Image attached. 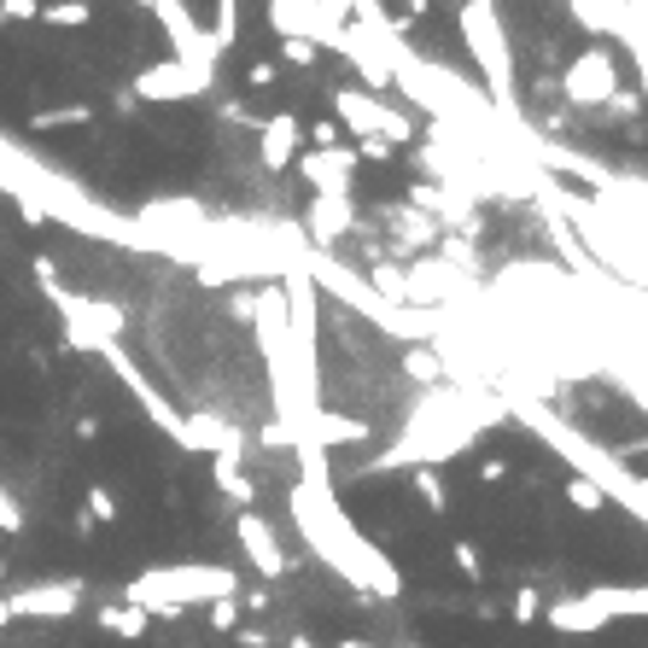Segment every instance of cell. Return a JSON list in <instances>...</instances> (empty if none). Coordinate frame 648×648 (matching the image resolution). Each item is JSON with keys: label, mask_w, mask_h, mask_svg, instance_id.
<instances>
[{"label": "cell", "mask_w": 648, "mask_h": 648, "mask_svg": "<svg viewBox=\"0 0 648 648\" xmlns=\"http://www.w3.org/2000/svg\"><path fill=\"white\" fill-rule=\"evenodd\" d=\"M222 596H240V573L222 561H176V566H147V573H135L124 584V602L140 607V614H152V607H176V614H188V607H211Z\"/></svg>", "instance_id": "cell-1"}, {"label": "cell", "mask_w": 648, "mask_h": 648, "mask_svg": "<svg viewBox=\"0 0 648 648\" xmlns=\"http://www.w3.org/2000/svg\"><path fill=\"white\" fill-rule=\"evenodd\" d=\"M619 614H648L642 584H602V591H578V596H561V602L543 607L550 631H561V637H596Z\"/></svg>", "instance_id": "cell-2"}, {"label": "cell", "mask_w": 648, "mask_h": 648, "mask_svg": "<svg viewBox=\"0 0 648 648\" xmlns=\"http://www.w3.org/2000/svg\"><path fill=\"white\" fill-rule=\"evenodd\" d=\"M461 35H468V47L479 59V71L491 76V94L502 111H514V53H509V35L497 24V7H461Z\"/></svg>", "instance_id": "cell-3"}, {"label": "cell", "mask_w": 648, "mask_h": 648, "mask_svg": "<svg viewBox=\"0 0 648 648\" xmlns=\"http://www.w3.org/2000/svg\"><path fill=\"white\" fill-rule=\"evenodd\" d=\"M59 304V316H65V346L71 351H99V346H111V339H124L129 328V316H124V304H106V298H83V293H65V287H53L47 293Z\"/></svg>", "instance_id": "cell-4"}, {"label": "cell", "mask_w": 648, "mask_h": 648, "mask_svg": "<svg viewBox=\"0 0 648 648\" xmlns=\"http://www.w3.org/2000/svg\"><path fill=\"white\" fill-rule=\"evenodd\" d=\"M333 111H339V129H346V135L386 140V147H410V140H415L410 111L386 106V99L369 94V88H339V94H333Z\"/></svg>", "instance_id": "cell-5"}, {"label": "cell", "mask_w": 648, "mask_h": 648, "mask_svg": "<svg viewBox=\"0 0 648 648\" xmlns=\"http://www.w3.org/2000/svg\"><path fill=\"white\" fill-rule=\"evenodd\" d=\"M94 357H99V362H111V374L124 380V392L140 403V410H147V421H152V427H158V433H164V438L176 444V450H181V410H176V403H170L164 392L152 386V380H147V369H140V362H135L124 346H117V339H111V346H99Z\"/></svg>", "instance_id": "cell-6"}, {"label": "cell", "mask_w": 648, "mask_h": 648, "mask_svg": "<svg viewBox=\"0 0 648 648\" xmlns=\"http://www.w3.org/2000/svg\"><path fill=\"white\" fill-rule=\"evenodd\" d=\"M263 18H269L275 35H304L316 53H321V47H333V53L346 47V18H333L321 0H269V7H263Z\"/></svg>", "instance_id": "cell-7"}, {"label": "cell", "mask_w": 648, "mask_h": 648, "mask_svg": "<svg viewBox=\"0 0 648 648\" xmlns=\"http://www.w3.org/2000/svg\"><path fill=\"white\" fill-rule=\"evenodd\" d=\"M147 12H158V24H164V35H170V59H181V65H193V71H211V76H216L222 47L211 42V30L193 18L188 0H152Z\"/></svg>", "instance_id": "cell-8"}, {"label": "cell", "mask_w": 648, "mask_h": 648, "mask_svg": "<svg viewBox=\"0 0 648 648\" xmlns=\"http://www.w3.org/2000/svg\"><path fill=\"white\" fill-rule=\"evenodd\" d=\"M211 83H216L211 71H193V65H181V59H158V65L135 71L129 94L147 99V106H181V99H205Z\"/></svg>", "instance_id": "cell-9"}, {"label": "cell", "mask_w": 648, "mask_h": 648, "mask_svg": "<svg viewBox=\"0 0 648 648\" xmlns=\"http://www.w3.org/2000/svg\"><path fill=\"white\" fill-rule=\"evenodd\" d=\"M561 94L573 99V106H607V99L619 94V65L607 47H584L573 65L561 76Z\"/></svg>", "instance_id": "cell-10"}, {"label": "cell", "mask_w": 648, "mask_h": 648, "mask_svg": "<svg viewBox=\"0 0 648 648\" xmlns=\"http://www.w3.org/2000/svg\"><path fill=\"white\" fill-rule=\"evenodd\" d=\"M181 450L188 456H229V461H246V433L234 421H222L211 410H181Z\"/></svg>", "instance_id": "cell-11"}, {"label": "cell", "mask_w": 648, "mask_h": 648, "mask_svg": "<svg viewBox=\"0 0 648 648\" xmlns=\"http://www.w3.org/2000/svg\"><path fill=\"white\" fill-rule=\"evenodd\" d=\"M12 619H71L83 607V578H42V584H18L7 591Z\"/></svg>", "instance_id": "cell-12"}, {"label": "cell", "mask_w": 648, "mask_h": 648, "mask_svg": "<svg viewBox=\"0 0 648 648\" xmlns=\"http://www.w3.org/2000/svg\"><path fill=\"white\" fill-rule=\"evenodd\" d=\"M293 164L316 188V199H351V188H357V152L346 140H339V147H321V152H298Z\"/></svg>", "instance_id": "cell-13"}, {"label": "cell", "mask_w": 648, "mask_h": 648, "mask_svg": "<svg viewBox=\"0 0 648 648\" xmlns=\"http://www.w3.org/2000/svg\"><path fill=\"white\" fill-rule=\"evenodd\" d=\"M234 532H240V550H246V561L257 566V578H280V573H287V555H280V538H275V525L263 520L257 509H240Z\"/></svg>", "instance_id": "cell-14"}, {"label": "cell", "mask_w": 648, "mask_h": 648, "mask_svg": "<svg viewBox=\"0 0 648 648\" xmlns=\"http://www.w3.org/2000/svg\"><path fill=\"white\" fill-rule=\"evenodd\" d=\"M298 152H304V124L293 111H275L269 124H257V164L263 170H293Z\"/></svg>", "instance_id": "cell-15"}, {"label": "cell", "mask_w": 648, "mask_h": 648, "mask_svg": "<svg viewBox=\"0 0 648 648\" xmlns=\"http://www.w3.org/2000/svg\"><path fill=\"white\" fill-rule=\"evenodd\" d=\"M298 444H316L328 456V444H369V421L362 415H339V410H316L304 421V438Z\"/></svg>", "instance_id": "cell-16"}, {"label": "cell", "mask_w": 648, "mask_h": 648, "mask_svg": "<svg viewBox=\"0 0 648 648\" xmlns=\"http://www.w3.org/2000/svg\"><path fill=\"white\" fill-rule=\"evenodd\" d=\"M351 199H310V234L316 240H339L351 234Z\"/></svg>", "instance_id": "cell-17"}, {"label": "cell", "mask_w": 648, "mask_h": 648, "mask_svg": "<svg viewBox=\"0 0 648 648\" xmlns=\"http://www.w3.org/2000/svg\"><path fill=\"white\" fill-rule=\"evenodd\" d=\"M99 631H111V637H124V642H140V637H147V614H140V607H129V602H106V607H99Z\"/></svg>", "instance_id": "cell-18"}, {"label": "cell", "mask_w": 648, "mask_h": 648, "mask_svg": "<svg viewBox=\"0 0 648 648\" xmlns=\"http://www.w3.org/2000/svg\"><path fill=\"white\" fill-rule=\"evenodd\" d=\"M147 222L152 229H205V211L193 205V199H158V205H147Z\"/></svg>", "instance_id": "cell-19"}, {"label": "cell", "mask_w": 648, "mask_h": 648, "mask_svg": "<svg viewBox=\"0 0 648 648\" xmlns=\"http://www.w3.org/2000/svg\"><path fill=\"white\" fill-rule=\"evenodd\" d=\"M211 479H216V491H222V497H234V502H240V509H257V479L240 474V461L216 456V461H211Z\"/></svg>", "instance_id": "cell-20"}, {"label": "cell", "mask_w": 648, "mask_h": 648, "mask_svg": "<svg viewBox=\"0 0 648 648\" xmlns=\"http://www.w3.org/2000/svg\"><path fill=\"white\" fill-rule=\"evenodd\" d=\"M35 18H42V24H53V30H88V24H94V7H88V0H47Z\"/></svg>", "instance_id": "cell-21"}, {"label": "cell", "mask_w": 648, "mask_h": 648, "mask_svg": "<svg viewBox=\"0 0 648 648\" xmlns=\"http://www.w3.org/2000/svg\"><path fill=\"white\" fill-rule=\"evenodd\" d=\"M83 124H94V106H47V111L30 117V129H42V135H53V129H83Z\"/></svg>", "instance_id": "cell-22"}, {"label": "cell", "mask_w": 648, "mask_h": 648, "mask_svg": "<svg viewBox=\"0 0 648 648\" xmlns=\"http://www.w3.org/2000/svg\"><path fill=\"white\" fill-rule=\"evenodd\" d=\"M403 374L421 380V386H438L444 362H438V351H433V346H410V351H403Z\"/></svg>", "instance_id": "cell-23"}, {"label": "cell", "mask_w": 648, "mask_h": 648, "mask_svg": "<svg viewBox=\"0 0 648 648\" xmlns=\"http://www.w3.org/2000/svg\"><path fill=\"white\" fill-rule=\"evenodd\" d=\"M415 491H421V502H427L433 514H444V509H450V491H444L438 468H415Z\"/></svg>", "instance_id": "cell-24"}, {"label": "cell", "mask_w": 648, "mask_h": 648, "mask_svg": "<svg viewBox=\"0 0 648 648\" xmlns=\"http://www.w3.org/2000/svg\"><path fill=\"white\" fill-rule=\"evenodd\" d=\"M566 502H573L578 514H596L602 502H607V491H602V485H591V479H573V485H566Z\"/></svg>", "instance_id": "cell-25"}, {"label": "cell", "mask_w": 648, "mask_h": 648, "mask_svg": "<svg viewBox=\"0 0 648 648\" xmlns=\"http://www.w3.org/2000/svg\"><path fill=\"white\" fill-rule=\"evenodd\" d=\"M124 514V502H117L106 485H88V520H117Z\"/></svg>", "instance_id": "cell-26"}, {"label": "cell", "mask_w": 648, "mask_h": 648, "mask_svg": "<svg viewBox=\"0 0 648 648\" xmlns=\"http://www.w3.org/2000/svg\"><path fill=\"white\" fill-rule=\"evenodd\" d=\"M280 59H287V65H298V71H310V65H316V47L304 42V35H280Z\"/></svg>", "instance_id": "cell-27"}, {"label": "cell", "mask_w": 648, "mask_h": 648, "mask_svg": "<svg viewBox=\"0 0 648 648\" xmlns=\"http://www.w3.org/2000/svg\"><path fill=\"white\" fill-rule=\"evenodd\" d=\"M240 614H246V607H240V596L211 602V625H216V631H240Z\"/></svg>", "instance_id": "cell-28"}, {"label": "cell", "mask_w": 648, "mask_h": 648, "mask_svg": "<svg viewBox=\"0 0 648 648\" xmlns=\"http://www.w3.org/2000/svg\"><path fill=\"white\" fill-rule=\"evenodd\" d=\"M0 532H24V502L0 485Z\"/></svg>", "instance_id": "cell-29"}, {"label": "cell", "mask_w": 648, "mask_h": 648, "mask_svg": "<svg viewBox=\"0 0 648 648\" xmlns=\"http://www.w3.org/2000/svg\"><path fill=\"white\" fill-rule=\"evenodd\" d=\"M532 619H543V596L538 591H520L514 596V625H532Z\"/></svg>", "instance_id": "cell-30"}, {"label": "cell", "mask_w": 648, "mask_h": 648, "mask_svg": "<svg viewBox=\"0 0 648 648\" xmlns=\"http://www.w3.org/2000/svg\"><path fill=\"white\" fill-rule=\"evenodd\" d=\"M0 12H7V24H35L42 0H0Z\"/></svg>", "instance_id": "cell-31"}, {"label": "cell", "mask_w": 648, "mask_h": 648, "mask_svg": "<svg viewBox=\"0 0 648 648\" xmlns=\"http://www.w3.org/2000/svg\"><path fill=\"white\" fill-rule=\"evenodd\" d=\"M304 129H310L316 152H321V147H339V124H333V117H316V124H304Z\"/></svg>", "instance_id": "cell-32"}, {"label": "cell", "mask_w": 648, "mask_h": 648, "mask_svg": "<svg viewBox=\"0 0 648 648\" xmlns=\"http://www.w3.org/2000/svg\"><path fill=\"white\" fill-rule=\"evenodd\" d=\"M456 566H461V573H468V578H485V566H479V550H474V543H456Z\"/></svg>", "instance_id": "cell-33"}, {"label": "cell", "mask_w": 648, "mask_h": 648, "mask_svg": "<svg viewBox=\"0 0 648 648\" xmlns=\"http://www.w3.org/2000/svg\"><path fill=\"white\" fill-rule=\"evenodd\" d=\"M246 88H275V65H269V59L246 65Z\"/></svg>", "instance_id": "cell-34"}, {"label": "cell", "mask_w": 648, "mask_h": 648, "mask_svg": "<svg viewBox=\"0 0 648 648\" xmlns=\"http://www.w3.org/2000/svg\"><path fill=\"white\" fill-rule=\"evenodd\" d=\"M234 642H240V648H269V631H263V625H240Z\"/></svg>", "instance_id": "cell-35"}, {"label": "cell", "mask_w": 648, "mask_h": 648, "mask_svg": "<svg viewBox=\"0 0 648 648\" xmlns=\"http://www.w3.org/2000/svg\"><path fill=\"white\" fill-rule=\"evenodd\" d=\"M479 479H485V485H497V479H509V461H502V456H491V461H479Z\"/></svg>", "instance_id": "cell-36"}, {"label": "cell", "mask_w": 648, "mask_h": 648, "mask_svg": "<svg viewBox=\"0 0 648 648\" xmlns=\"http://www.w3.org/2000/svg\"><path fill=\"white\" fill-rule=\"evenodd\" d=\"M362 158H369V164H386L392 147H386V140H362Z\"/></svg>", "instance_id": "cell-37"}, {"label": "cell", "mask_w": 648, "mask_h": 648, "mask_svg": "<svg viewBox=\"0 0 648 648\" xmlns=\"http://www.w3.org/2000/svg\"><path fill=\"white\" fill-rule=\"evenodd\" d=\"M240 607H252V614H269V591H252V596H240Z\"/></svg>", "instance_id": "cell-38"}, {"label": "cell", "mask_w": 648, "mask_h": 648, "mask_svg": "<svg viewBox=\"0 0 648 648\" xmlns=\"http://www.w3.org/2000/svg\"><path fill=\"white\" fill-rule=\"evenodd\" d=\"M7 625H12V607H7V596H0V631H7Z\"/></svg>", "instance_id": "cell-39"}, {"label": "cell", "mask_w": 648, "mask_h": 648, "mask_svg": "<svg viewBox=\"0 0 648 648\" xmlns=\"http://www.w3.org/2000/svg\"><path fill=\"white\" fill-rule=\"evenodd\" d=\"M339 648H374V642H362V637H339Z\"/></svg>", "instance_id": "cell-40"}, {"label": "cell", "mask_w": 648, "mask_h": 648, "mask_svg": "<svg viewBox=\"0 0 648 648\" xmlns=\"http://www.w3.org/2000/svg\"><path fill=\"white\" fill-rule=\"evenodd\" d=\"M0 30H7V12H0Z\"/></svg>", "instance_id": "cell-41"}, {"label": "cell", "mask_w": 648, "mask_h": 648, "mask_svg": "<svg viewBox=\"0 0 648 648\" xmlns=\"http://www.w3.org/2000/svg\"><path fill=\"white\" fill-rule=\"evenodd\" d=\"M135 7H152V0H135Z\"/></svg>", "instance_id": "cell-42"}]
</instances>
